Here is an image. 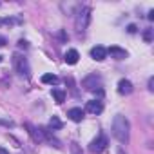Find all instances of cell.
<instances>
[{"label": "cell", "mask_w": 154, "mask_h": 154, "mask_svg": "<svg viewBox=\"0 0 154 154\" xmlns=\"http://www.w3.org/2000/svg\"><path fill=\"white\" fill-rule=\"evenodd\" d=\"M118 93L122 94V96H127V94H131L132 93V84L129 82V80H120L118 82Z\"/></svg>", "instance_id": "cell-11"}, {"label": "cell", "mask_w": 154, "mask_h": 154, "mask_svg": "<svg viewBox=\"0 0 154 154\" xmlns=\"http://www.w3.org/2000/svg\"><path fill=\"white\" fill-rule=\"evenodd\" d=\"M85 111L91 112V114H100V112L103 111V103H102V100H91V102H87Z\"/></svg>", "instance_id": "cell-7"}, {"label": "cell", "mask_w": 154, "mask_h": 154, "mask_svg": "<svg viewBox=\"0 0 154 154\" xmlns=\"http://www.w3.org/2000/svg\"><path fill=\"white\" fill-rule=\"evenodd\" d=\"M143 38H145L147 42H150V40H152V29H147L145 35H143Z\"/></svg>", "instance_id": "cell-18"}, {"label": "cell", "mask_w": 154, "mask_h": 154, "mask_svg": "<svg viewBox=\"0 0 154 154\" xmlns=\"http://www.w3.org/2000/svg\"><path fill=\"white\" fill-rule=\"evenodd\" d=\"M0 154H9V152H8V150H6L4 147H0Z\"/></svg>", "instance_id": "cell-25"}, {"label": "cell", "mask_w": 154, "mask_h": 154, "mask_svg": "<svg viewBox=\"0 0 154 154\" xmlns=\"http://www.w3.org/2000/svg\"><path fill=\"white\" fill-rule=\"evenodd\" d=\"M91 56H93L96 62H102V60H105V58H107V49H105V47H102V45H96V47H93V49H91Z\"/></svg>", "instance_id": "cell-9"}, {"label": "cell", "mask_w": 154, "mask_h": 154, "mask_svg": "<svg viewBox=\"0 0 154 154\" xmlns=\"http://www.w3.org/2000/svg\"><path fill=\"white\" fill-rule=\"evenodd\" d=\"M6 44H8V40H6V38H4V36H0V47H4V45H6Z\"/></svg>", "instance_id": "cell-23"}, {"label": "cell", "mask_w": 154, "mask_h": 154, "mask_svg": "<svg viewBox=\"0 0 154 154\" xmlns=\"http://www.w3.org/2000/svg\"><path fill=\"white\" fill-rule=\"evenodd\" d=\"M58 82V76L56 74H53V72H47V74H44L42 76V84H56Z\"/></svg>", "instance_id": "cell-15"}, {"label": "cell", "mask_w": 154, "mask_h": 154, "mask_svg": "<svg viewBox=\"0 0 154 154\" xmlns=\"http://www.w3.org/2000/svg\"><path fill=\"white\" fill-rule=\"evenodd\" d=\"M62 127H63V123H62V120H60L58 116H53V118L49 120V129L56 131V129H62Z\"/></svg>", "instance_id": "cell-16"}, {"label": "cell", "mask_w": 154, "mask_h": 154, "mask_svg": "<svg viewBox=\"0 0 154 154\" xmlns=\"http://www.w3.org/2000/svg\"><path fill=\"white\" fill-rule=\"evenodd\" d=\"M84 114H85V111H82L80 107H72V109H69V111H67L69 120H72V122H76V123L84 120Z\"/></svg>", "instance_id": "cell-8"}, {"label": "cell", "mask_w": 154, "mask_h": 154, "mask_svg": "<svg viewBox=\"0 0 154 154\" xmlns=\"http://www.w3.org/2000/svg\"><path fill=\"white\" fill-rule=\"evenodd\" d=\"M0 123H4V125H8V127H13V122H8V120H0Z\"/></svg>", "instance_id": "cell-20"}, {"label": "cell", "mask_w": 154, "mask_h": 154, "mask_svg": "<svg viewBox=\"0 0 154 154\" xmlns=\"http://www.w3.org/2000/svg\"><path fill=\"white\" fill-rule=\"evenodd\" d=\"M63 60H65V63H69V65H74V63H78V60H80V54H78V51H76V49H69V51L63 54Z\"/></svg>", "instance_id": "cell-10"}, {"label": "cell", "mask_w": 154, "mask_h": 154, "mask_svg": "<svg viewBox=\"0 0 154 154\" xmlns=\"http://www.w3.org/2000/svg\"><path fill=\"white\" fill-rule=\"evenodd\" d=\"M53 98L56 100V103H63V102H65V91L54 87V89H53Z\"/></svg>", "instance_id": "cell-14"}, {"label": "cell", "mask_w": 154, "mask_h": 154, "mask_svg": "<svg viewBox=\"0 0 154 154\" xmlns=\"http://www.w3.org/2000/svg\"><path fill=\"white\" fill-rule=\"evenodd\" d=\"M15 20L13 18H0V26H11Z\"/></svg>", "instance_id": "cell-17"}, {"label": "cell", "mask_w": 154, "mask_h": 154, "mask_svg": "<svg viewBox=\"0 0 154 154\" xmlns=\"http://www.w3.org/2000/svg\"><path fill=\"white\" fill-rule=\"evenodd\" d=\"M40 132H42V138H45L49 143H54V147H56V149H60V147H62V145H60V141L51 134V129H47V127H40Z\"/></svg>", "instance_id": "cell-12"}, {"label": "cell", "mask_w": 154, "mask_h": 154, "mask_svg": "<svg viewBox=\"0 0 154 154\" xmlns=\"http://www.w3.org/2000/svg\"><path fill=\"white\" fill-rule=\"evenodd\" d=\"M2 60H4V56H0V62H2Z\"/></svg>", "instance_id": "cell-26"}, {"label": "cell", "mask_w": 154, "mask_h": 154, "mask_svg": "<svg viewBox=\"0 0 154 154\" xmlns=\"http://www.w3.org/2000/svg\"><path fill=\"white\" fill-rule=\"evenodd\" d=\"M105 149H107V138H105L103 134H100L98 138H94V140L91 141V145H89V150L94 152V154H100V152H103Z\"/></svg>", "instance_id": "cell-4"}, {"label": "cell", "mask_w": 154, "mask_h": 154, "mask_svg": "<svg viewBox=\"0 0 154 154\" xmlns=\"http://www.w3.org/2000/svg\"><path fill=\"white\" fill-rule=\"evenodd\" d=\"M136 29H138V27H136V26H134V24H131V26H129V27H127V31H129V33H131V35H132V33H136Z\"/></svg>", "instance_id": "cell-19"}, {"label": "cell", "mask_w": 154, "mask_h": 154, "mask_svg": "<svg viewBox=\"0 0 154 154\" xmlns=\"http://www.w3.org/2000/svg\"><path fill=\"white\" fill-rule=\"evenodd\" d=\"M18 47H24V49H26V47H27V42H26V40H20V42H18Z\"/></svg>", "instance_id": "cell-22"}, {"label": "cell", "mask_w": 154, "mask_h": 154, "mask_svg": "<svg viewBox=\"0 0 154 154\" xmlns=\"http://www.w3.org/2000/svg\"><path fill=\"white\" fill-rule=\"evenodd\" d=\"M82 85H84V89H85V91H96V85L100 87V78H98L96 74L87 76V78L82 82Z\"/></svg>", "instance_id": "cell-5"}, {"label": "cell", "mask_w": 154, "mask_h": 154, "mask_svg": "<svg viewBox=\"0 0 154 154\" xmlns=\"http://www.w3.org/2000/svg\"><path fill=\"white\" fill-rule=\"evenodd\" d=\"M89 22H91V9H89V8H80V11L76 13V20H74L76 31H78L80 35L85 33Z\"/></svg>", "instance_id": "cell-2"}, {"label": "cell", "mask_w": 154, "mask_h": 154, "mask_svg": "<svg viewBox=\"0 0 154 154\" xmlns=\"http://www.w3.org/2000/svg\"><path fill=\"white\" fill-rule=\"evenodd\" d=\"M107 54H111V58H114V60H125L127 58V51L122 49V47H118V45L109 47L107 49Z\"/></svg>", "instance_id": "cell-6"}, {"label": "cell", "mask_w": 154, "mask_h": 154, "mask_svg": "<svg viewBox=\"0 0 154 154\" xmlns=\"http://www.w3.org/2000/svg\"><path fill=\"white\" fill-rule=\"evenodd\" d=\"M152 85H154V80H152V78H150V80H149V91H152V89H154V87H152Z\"/></svg>", "instance_id": "cell-24"}, {"label": "cell", "mask_w": 154, "mask_h": 154, "mask_svg": "<svg viewBox=\"0 0 154 154\" xmlns=\"http://www.w3.org/2000/svg\"><path fill=\"white\" fill-rule=\"evenodd\" d=\"M147 18H149V20H154V9H150V11H149V15H147Z\"/></svg>", "instance_id": "cell-21"}, {"label": "cell", "mask_w": 154, "mask_h": 154, "mask_svg": "<svg viewBox=\"0 0 154 154\" xmlns=\"http://www.w3.org/2000/svg\"><path fill=\"white\" fill-rule=\"evenodd\" d=\"M26 129H27V132H29V136H31V138H33V140H35L36 143L44 140V138H42V132H36V129H35V127H33L31 123H26Z\"/></svg>", "instance_id": "cell-13"}, {"label": "cell", "mask_w": 154, "mask_h": 154, "mask_svg": "<svg viewBox=\"0 0 154 154\" xmlns=\"http://www.w3.org/2000/svg\"><path fill=\"white\" fill-rule=\"evenodd\" d=\"M13 67H15V71H17L20 76H26V78H29V74H31V67H29V63H27V58H26V56H22V54L15 53V54H13Z\"/></svg>", "instance_id": "cell-3"}, {"label": "cell", "mask_w": 154, "mask_h": 154, "mask_svg": "<svg viewBox=\"0 0 154 154\" xmlns=\"http://www.w3.org/2000/svg\"><path fill=\"white\" fill-rule=\"evenodd\" d=\"M129 131H131L129 120L122 114H116L114 120H112V136L120 143H127L129 141Z\"/></svg>", "instance_id": "cell-1"}]
</instances>
